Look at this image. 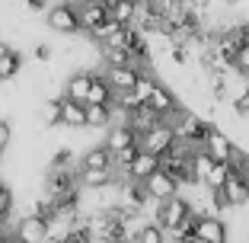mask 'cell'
Wrapping results in <instances>:
<instances>
[{
    "label": "cell",
    "mask_w": 249,
    "mask_h": 243,
    "mask_svg": "<svg viewBox=\"0 0 249 243\" xmlns=\"http://www.w3.org/2000/svg\"><path fill=\"white\" fill-rule=\"evenodd\" d=\"M19 71H22V55L16 52V48H10V52L0 58V83H10Z\"/></svg>",
    "instance_id": "20"
},
{
    "label": "cell",
    "mask_w": 249,
    "mask_h": 243,
    "mask_svg": "<svg viewBox=\"0 0 249 243\" xmlns=\"http://www.w3.org/2000/svg\"><path fill=\"white\" fill-rule=\"evenodd\" d=\"M103 167H115V154H112L106 144H93V148L80 157V169H103Z\"/></svg>",
    "instance_id": "15"
},
{
    "label": "cell",
    "mask_w": 249,
    "mask_h": 243,
    "mask_svg": "<svg viewBox=\"0 0 249 243\" xmlns=\"http://www.w3.org/2000/svg\"><path fill=\"white\" fill-rule=\"evenodd\" d=\"M147 192H150V199L154 202H166V199H173V195H179V189H182V186H179V179L176 176H169L166 169H157L154 176L147 179Z\"/></svg>",
    "instance_id": "7"
},
{
    "label": "cell",
    "mask_w": 249,
    "mask_h": 243,
    "mask_svg": "<svg viewBox=\"0 0 249 243\" xmlns=\"http://www.w3.org/2000/svg\"><path fill=\"white\" fill-rule=\"evenodd\" d=\"M243 0H224V7H240Z\"/></svg>",
    "instance_id": "32"
},
{
    "label": "cell",
    "mask_w": 249,
    "mask_h": 243,
    "mask_svg": "<svg viewBox=\"0 0 249 243\" xmlns=\"http://www.w3.org/2000/svg\"><path fill=\"white\" fill-rule=\"evenodd\" d=\"M7 52H10V45L3 42V38H0V58H3V55H7Z\"/></svg>",
    "instance_id": "31"
},
{
    "label": "cell",
    "mask_w": 249,
    "mask_h": 243,
    "mask_svg": "<svg viewBox=\"0 0 249 243\" xmlns=\"http://www.w3.org/2000/svg\"><path fill=\"white\" fill-rule=\"evenodd\" d=\"M89 83H93V71H77V74H71V77H67V83H64V99L87 106Z\"/></svg>",
    "instance_id": "12"
},
{
    "label": "cell",
    "mask_w": 249,
    "mask_h": 243,
    "mask_svg": "<svg viewBox=\"0 0 249 243\" xmlns=\"http://www.w3.org/2000/svg\"><path fill=\"white\" fill-rule=\"evenodd\" d=\"M13 205H16V202H13V192H10V186H7V189L0 192V221H7L10 214H13Z\"/></svg>",
    "instance_id": "26"
},
{
    "label": "cell",
    "mask_w": 249,
    "mask_h": 243,
    "mask_svg": "<svg viewBox=\"0 0 249 243\" xmlns=\"http://www.w3.org/2000/svg\"><path fill=\"white\" fill-rule=\"evenodd\" d=\"M233 67L240 71L243 77H249V42L240 48V55H236V64H233Z\"/></svg>",
    "instance_id": "27"
},
{
    "label": "cell",
    "mask_w": 249,
    "mask_h": 243,
    "mask_svg": "<svg viewBox=\"0 0 249 243\" xmlns=\"http://www.w3.org/2000/svg\"><path fill=\"white\" fill-rule=\"evenodd\" d=\"M205 150H208V154H211L217 163H230V160L236 157V150H240V148H236V141L230 138L227 131H220V128L214 125L211 134L205 138Z\"/></svg>",
    "instance_id": "5"
},
{
    "label": "cell",
    "mask_w": 249,
    "mask_h": 243,
    "mask_svg": "<svg viewBox=\"0 0 249 243\" xmlns=\"http://www.w3.org/2000/svg\"><path fill=\"white\" fill-rule=\"evenodd\" d=\"M32 58H36V61H42V64H48V61H52V45L38 42L36 48H32Z\"/></svg>",
    "instance_id": "28"
},
{
    "label": "cell",
    "mask_w": 249,
    "mask_h": 243,
    "mask_svg": "<svg viewBox=\"0 0 249 243\" xmlns=\"http://www.w3.org/2000/svg\"><path fill=\"white\" fill-rule=\"evenodd\" d=\"M48 29L58 32V36H80L83 22H80V7L77 3H67V0H54L48 13H45Z\"/></svg>",
    "instance_id": "1"
},
{
    "label": "cell",
    "mask_w": 249,
    "mask_h": 243,
    "mask_svg": "<svg viewBox=\"0 0 249 243\" xmlns=\"http://www.w3.org/2000/svg\"><path fill=\"white\" fill-rule=\"evenodd\" d=\"M112 19H118L122 26H138V3L134 0H118L112 10Z\"/></svg>",
    "instance_id": "22"
},
{
    "label": "cell",
    "mask_w": 249,
    "mask_h": 243,
    "mask_svg": "<svg viewBox=\"0 0 249 243\" xmlns=\"http://www.w3.org/2000/svg\"><path fill=\"white\" fill-rule=\"evenodd\" d=\"M22 3H26L29 13H48V7H52L54 0H22Z\"/></svg>",
    "instance_id": "29"
},
{
    "label": "cell",
    "mask_w": 249,
    "mask_h": 243,
    "mask_svg": "<svg viewBox=\"0 0 249 243\" xmlns=\"http://www.w3.org/2000/svg\"><path fill=\"white\" fill-rule=\"evenodd\" d=\"M77 7H80V22H83V32H87V36H96V32L112 19V13L103 3H96V0H83Z\"/></svg>",
    "instance_id": "8"
},
{
    "label": "cell",
    "mask_w": 249,
    "mask_h": 243,
    "mask_svg": "<svg viewBox=\"0 0 249 243\" xmlns=\"http://www.w3.org/2000/svg\"><path fill=\"white\" fill-rule=\"evenodd\" d=\"M224 192H227V199L233 202V208H243V205H249V179L246 176H240V173H230V179H227V186H224Z\"/></svg>",
    "instance_id": "18"
},
{
    "label": "cell",
    "mask_w": 249,
    "mask_h": 243,
    "mask_svg": "<svg viewBox=\"0 0 249 243\" xmlns=\"http://www.w3.org/2000/svg\"><path fill=\"white\" fill-rule=\"evenodd\" d=\"M157 83H160V80H157L154 74H147V71L141 74L138 87H134V93H138V99H141V103H147V99H150V93H154V87H157Z\"/></svg>",
    "instance_id": "25"
},
{
    "label": "cell",
    "mask_w": 249,
    "mask_h": 243,
    "mask_svg": "<svg viewBox=\"0 0 249 243\" xmlns=\"http://www.w3.org/2000/svg\"><path fill=\"white\" fill-rule=\"evenodd\" d=\"M103 74H106V80L112 83V90L115 93H122V90H134L138 87V80H141V71L138 64H118V67H103Z\"/></svg>",
    "instance_id": "9"
},
{
    "label": "cell",
    "mask_w": 249,
    "mask_h": 243,
    "mask_svg": "<svg viewBox=\"0 0 249 243\" xmlns=\"http://www.w3.org/2000/svg\"><path fill=\"white\" fill-rule=\"evenodd\" d=\"M106 148L112 150V154H122V150H128V148H134V144H141V134H138V128L134 125H128L124 118H118L112 128H106Z\"/></svg>",
    "instance_id": "4"
},
{
    "label": "cell",
    "mask_w": 249,
    "mask_h": 243,
    "mask_svg": "<svg viewBox=\"0 0 249 243\" xmlns=\"http://www.w3.org/2000/svg\"><path fill=\"white\" fill-rule=\"evenodd\" d=\"M10 138H13V125H10L7 118H0V148H3V150H7Z\"/></svg>",
    "instance_id": "30"
},
{
    "label": "cell",
    "mask_w": 249,
    "mask_h": 243,
    "mask_svg": "<svg viewBox=\"0 0 249 243\" xmlns=\"http://www.w3.org/2000/svg\"><path fill=\"white\" fill-rule=\"evenodd\" d=\"M3 189H7V183H3V179H0V192H3Z\"/></svg>",
    "instance_id": "33"
},
{
    "label": "cell",
    "mask_w": 249,
    "mask_h": 243,
    "mask_svg": "<svg viewBox=\"0 0 249 243\" xmlns=\"http://www.w3.org/2000/svg\"><path fill=\"white\" fill-rule=\"evenodd\" d=\"M192 211H195V208H192V199H185L182 192H179V195H173V199H166V202H157L150 221H157L163 230H173V227H179Z\"/></svg>",
    "instance_id": "2"
},
{
    "label": "cell",
    "mask_w": 249,
    "mask_h": 243,
    "mask_svg": "<svg viewBox=\"0 0 249 243\" xmlns=\"http://www.w3.org/2000/svg\"><path fill=\"white\" fill-rule=\"evenodd\" d=\"M115 106H103V103H89L87 106V128H112L115 125Z\"/></svg>",
    "instance_id": "17"
},
{
    "label": "cell",
    "mask_w": 249,
    "mask_h": 243,
    "mask_svg": "<svg viewBox=\"0 0 249 243\" xmlns=\"http://www.w3.org/2000/svg\"><path fill=\"white\" fill-rule=\"evenodd\" d=\"M118 183V173L115 167H103V169H80V186L83 192H99V189H109V186Z\"/></svg>",
    "instance_id": "13"
},
{
    "label": "cell",
    "mask_w": 249,
    "mask_h": 243,
    "mask_svg": "<svg viewBox=\"0 0 249 243\" xmlns=\"http://www.w3.org/2000/svg\"><path fill=\"white\" fill-rule=\"evenodd\" d=\"M134 243H166V230L160 227L157 221H147L144 227L138 230V237H134Z\"/></svg>",
    "instance_id": "24"
},
{
    "label": "cell",
    "mask_w": 249,
    "mask_h": 243,
    "mask_svg": "<svg viewBox=\"0 0 249 243\" xmlns=\"http://www.w3.org/2000/svg\"><path fill=\"white\" fill-rule=\"evenodd\" d=\"M0 157H3V148H0Z\"/></svg>",
    "instance_id": "35"
},
{
    "label": "cell",
    "mask_w": 249,
    "mask_h": 243,
    "mask_svg": "<svg viewBox=\"0 0 249 243\" xmlns=\"http://www.w3.org/2000/svg\"><path fill=\"white\" fill-rule=\"evenodd\" d=\"M195 237H198V240H205V243H227L230 240L227 221H224L220 214H198Z\"/></svg>",
    "instance_id": "6"
},
{
    "label": "cell",
    "mask_w": 249,
    "mask_h": 243,
    "mask_svg": "<svg viewBox=\"0 0 249 243\" xmlns=\"http://www.w3.org/2000/svg\"><path fill=\"white\" fill-rule=\"evenodd\" d=\"M61 115H64L67 128H87V106L71 103V99H61Z\"/></svg>",
    "instance_id": "19"
},
{
    "label": "cell",
    "mask_w": 249,
    "mask_h": 243,
    "mask_svg": "<svg viewBox=\"0 0 249 243\" xmlns=\"http://www.w3.org/2000/svg\"><path fill=\"white\" fill-rule=\"evenodd\" d=\"M230 173H233L230 163H214L211 173H208V179H205V189H224L227 179H230Z\"/></svg>",
    "instance_id": "23"
},
{
    "label": "cell",
    "mask_w": 249,
    "mask_h": 243,
    "mask_svg": "<svg viewBox=\"0 0 249 243\" xmlns=\"http://www.w3.org/2000/svg\"><path fill=\"white\" fill-rule=\"evenodd\" d=\"M157 169H160V157L141 148V154L134 157V163H131V167L124 169V176H122V179H134V183H147V179L154 176Z\"/></svg>",
    "instance_id": "11"
},
{
    "label": "cell",
    "mask_w": 249,
    "mask_h": 243,
    "mask_svg": "<svg viewBox=\"0 0 249 243\" xmlns=\"http://www.w3.org/2000/svg\"><path fill=\"white\" fill-rule=\"evenodd\" d=\"M16 234L26 243H45L48 234H52V224L45 221V218H38V214L26 211V218H19V224H16Z\"/></svg>",
    "instance_id": "10"
},
{
    "label": "cell",
    "mask_w": 249,
    "mask_h": 243,
    "mask_svg": "<svg viewBox=\"0 0 249 243\" xmlns=\"http://www.w3.org/2000/svg\"><path fill=\"white\" fill-rule=\"evenodd\" d=\"M61 99L64 96H52L42 103V125L45 128H54V125H64V115H61Z\"/></svg>",
    "instance_id": "21"
},
{
    "label": "cell",
    "mask_w": 249,
    "mask_h": 243,
    "mask_svg": "<svg viewBox=\"0 0 249 243\" xmlns=\"http://www.w3.org/2000/svg\"><path fill=\"white\" fill-rule=\"evenodd\" d=\"M147 106H150V109H157L163 118H166L173 109H179V99H176V93H173L166 83H157L154 93H150V99H147Z\"/></svg>",
    "instance_id": "14"
},
{
    "label": "cell",
    "mask_w": 249,
    "mask_h": 243,
    "mask_svg": "<svg viewBox=\"0 0 249 243\" xmlns=\"http://www.w3.org/2000/svg\"><path fill=\"white\" fill-rule=\"evenodd\" d=\"M141 148L157 154V157H166L169 150L176 148V131H173V125L160 122V125H154L150 131H144L141 134Z\"/></svg>",
    "instance_id": "3"
},
{
    "label": "cell",
    "mask_w": 249,
    "mask_h": 243,
    "mask_svg": "<svg viewBox=\"0 0 249 243\" xmlns=\"http://www.w3.org/2000/svg\"><path fill=\"white\" fill-rule=\"evenodd\" d=\"M0 234H3V221H0Z\"/></svg>",
    "instance_id": "34"
},
{
    "label": "cell",
    "mask_w": 249,
    "mask_h": 243,
    "mask_svg": "<svg viewBox=\"0 0 249 243\" xmlns=\"http://www.w3.org/2000/svg\"><path fill=\"white\" fill-rule=\"evenodd\" d=\"M89 103H103V106H112V103H115V90H112L109 80H106L103 71H93V83H89V99H87V106Z\"/></svg>",
    "instance_id": "16"
}]
</instances>
